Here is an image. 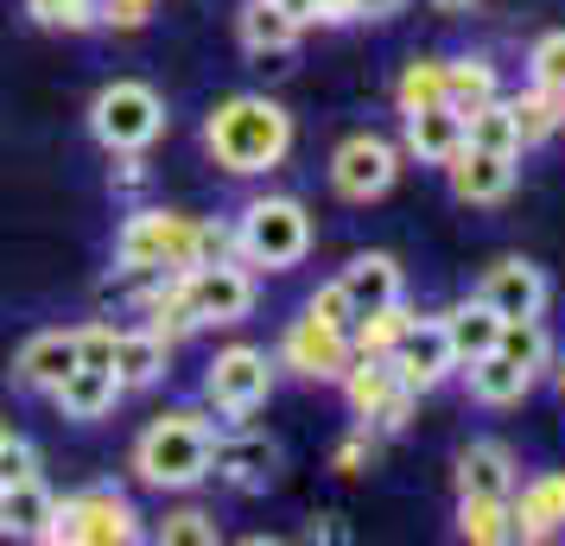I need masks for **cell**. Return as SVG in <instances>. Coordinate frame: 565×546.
<instances>
[{
  "label": "cell",
  "instance_id": "cell-1",
  "mask_svg": "<svg viewBox=\"0 0 565 546\" xmlns=\"http://www.w3.org/2000/svg\"><path fill=\"white\" fill-rule=\"evenodd\" d=\"M204 147L223 172L260 179V172L286 165V153H292V115L280 103H267V96H230V103L210 108Z\"/></svg>",
  "mask_w": 565,
  "mask_h": 546
},
{
  "label": "cell",
  "instance_id": "cell-2",
  "mask_svg": "<svg viewBox=\"0 0 565 546\" xmlns=\"http://www.w3.org/2000/svg\"><path fill=\"white\" fill-rule=\"evenodd\" d=\"M210 445H216L210 419L198 407H172L134 439V477L147 490H198L210 477Z\"/></svg>",
  "mask_w": 565,
  "mask_h": 546
},
{
  "label": "cell",
  "instance_id": "cell-3",
  "mask_svg": "<svg viewBox=\"0 0 565 546\" xmlns=\"http://www.w3.org/2000/svg\"><path fill=\"white\" fill-rule=\"evenodd\" d=\"M235 248L248 267H267V274H286L299 267L311 248V216L299 197H255L235 223Z\"/></svg>",
  "mask_w": 565,
  "mask_h": 546
},
{
  "label": "cell",
  "instance_id": "cell-4",
  "mask_svg": "<svg viewBox=\"0 0 565 546\" xmlns=\"http://www.w3.org/2000/svg\"><path fill=\"white\" fill-rule=\"evenodd\" d=\"M89 133L103 140L108 153H147L159 133H166V103H159V89L140 83V77H115L108 89H96V103H89Z\"/></svg>",
  "mask_w": 565,
  "mask_h": 546
},
{
  "label": "cell",
  "instance_id": "cell-5",
  "mask_svg": "<svg viewBox=\"0 0 565 546\" xmlns=\"http://www.w3.org/2000/svg\"><path fill=\"white\" fill-rule=\"evenodd\" d=\"M115 267L191 274L198 267V216H179V210H140V216H128L121 242H115Z\"/></svg>",
  "mask_w": 565,
  "mask_h": 546
},
{
  "label": "cell",
  "instance_id": "cell-6",
  "mask_svg": "<svg viewBox=\"0 0 565 546\" xmlns=\"http://www.w3.org/2000/svg\"><path fill=\"white\" fill-rule=\"evenodd\" d=\"M45 540H71V546H128L140 540V515L121 490H83L71 502H52Z\"/></svg>",
  "mask_w": 565,
  "mask_h": 546
},
{
  "label": "cell",
  "instance_id": "cell-7",
  "mask_svg": "<svg viewBox=\"0 0 565 546\" xmlns=\"http://www.w3.org/2000/svg\"><path fill=\"white\" fill-rule=\"evenodd\" d=\"M343 400H350V414L369 432H401L419 394L394 375V356H350V368H343Z\"/></svg>",
  "mask_w": 565,
  "mask_h": 546
},
{
  "label": "cell",
  "instance_id": "cell-8",
  "mask_svg": "<svg viewBox=\"0 0 565 546\" xmlns=\"http://www.w3.org/2000/svg\"><path fill=\"white\" fill-rule=\"evenodd\" d=\"M267 394H274V363H267V350H255V343H230L204 368V400L230 419H248L255 407H267Z\"/></svg>",
  "mask_w": 565,
  "mask_h": 546
},
{
  "label": "cell",
  "instance_id": "cell-9",
  "mask_svg": "<svg viewBox=\"0 0 565 546\" xmlns=\"http://www.w3.org/2000/svg\"><path fill=\"white\" fill-rule=\"evenodd\" d=\"M394 179H401V147L382 133H350L331 153V191L343 204H375L394 191Z\"/></svg>",
  "mask_w": 565,
  "mask_h": 546
},
{
  "label": "cell",
  "instance_id": "cell-10",
  "mask_svg": "<svg viewBox=\"0 0 565 546\" xmlns=\"http://www.w3.org/2000/svg\"><path fill=\"white\" fill-rule=\"evenodd\" d=\"M184 299H191L198 324L223 331V324H242V318L255 312V280H248L242 260H204V267L184 274Z\"/></svg>",
  "mask_w": 565,
  "mask_h": 546
},
{
  "label": "cell",
  "instance_id": "cell-11",
  "mask_svg": "<svg viewBox=\"0 0 565 546\" xmlns=\"http://www.w3.org/2000/svg\"><path fill=\"white\" fill-rule=\"evenodd\" d=\"M350 331H337V324H318V318H292L280 338V368L292 375H306V382H343V368H350Z\"/></svg>",
  "mask_w": 565,
  "mask_h": 546
},
{
  "label": "cell",
  "instance_id": "cell-12",
  "mask_svg": "<svg viewBox=\"0 0 565 546\" xmlns=\"http://www.w3.org/2000/svg\"><path fill=\"white\" fill-rule=\"evenodd\" d=\"M210 477L230 483L235 495H260L274 477H280V445L260 439V432H235V439L210 445Z\"/></svg>",
  "mask_w": 565,
  "mask_h": 546
},
{
  "label": "cell",
  "instance_id": "cell-13",
  "mask_svg": "<svg viewBox=\"0 0 565 546\" xmlns=\"http://www.w3.org/2000/svg\"><path fill=\"white\" fill-rule=\"evenodd\" d=\"M451 368H458V356H451V338H445V318H413L407 338L394 343V375L413 394H433Z\"/></svg>",
  "mask_w": 565,
  "mask_h": 546
},
{
  "label": "cell",
  "instance_id": "cell-14",
  "mask_svg": "<svg viewBox=\"0 0 565 546\" xmlns=\"http://www.w3.org/2000/svg\"><path fill=\"white\" fill-rule=\"evenodd\" d=\"M546 274H540L534 260H521V255H509V260H495L483 274V287H477V299H483L495 318H540L546 312Z\"/></svg>",
  "mask_w": 565,
  "mask_h": 546
},
{
  "label": "cell",
  "instance_id": "cell-15",
  "mask_svg": "<svg viewBox=\"0 0 565 546\" xmlns=\"http://www.w3.org/2000/svg\"><path fill=\"white\" fill-rule=\"evenodd\" d=\"M235 32H242V52L255 57V64H286L292 45H299V32H306V20L286 13L280 0H248Z\"/></svg>",
  "mask_w": 565,
  "mask_h": 546
},
{
  "label": "cell",
  "instance_id": "cell-16",
  "mask_svg": "<svg viewBox=\"0 0 565 546\" xmlns=\"http://www.w3.org/2000/svg\"><path fill=\"white\" fill-rule=\"evenodd\" d=\"M514 508V540H553L565 527V470H540L509 495Z\"/></svg>",
  "mask_w": 565,
  "mask_h": 546
},
{
  "label": "cell",
  "instance_id": "cell-17",
  "mask_svg": "<svg viewBox=\"0 0 565 546\" xmlns=\"http://www.w3.org/2000/svg\"><path fill=\"white\" fill-rule=\"evenodd\" d=\"M445 179H451L458 204H502L514 191V159L483 153V147H458V159L445 165Z\"/></svg>",
  "mask_w": 565,
  "mask_h": 546
},
{
  "label": "cell",
  "instance_id": "cell-18",
  "mask_svg": "<svg viewBox=\"0 0 565 546\" xmlns=\"http://www.w3.org/2000/svg\"><path fill=\"white\" fill-rule=\"evenodd\" d=\"M71 368H77V331H39V338H26L20 356H13V382L52 394Z\"/></svg>",
  "mask_w": 565,
  "mask_h": 546
},
{
  "label": "cell",
  "instance_id": "cell-19",
  "mask_svg": "<svg viewBox=\"0 0 565 546\" xmlns=\"http://www.w3.org/2000/svg\"><path fill=\"white\" fill-rule=\"evenodd\" d=\"M108 368H115L121 394H128V388H153L159 375L172 368V343L159 338V331H147V324L115 331V356H108Z\"/></svg>",
  "mask_w": 565,
  "mask_h": 546
},
{
  "label": "cell",
  "instance_id": "cell-20",
  "mask_svg": "<svg viewBox=\"0 0 565 546\" xmlns=\"http://www.w3.org/2000/svg\"><path fill=\"white\" fill-rule=\"evenodd\" d=\"M521 470L502 439H470L458 451V495H514Z\"/></svg>",
  "mask_w": 565,
  "mask_h": 546
},
{
  "label": "cell",
  "instance_id": "cell-21",
  "mask_svg": "<svg viewBox=\"0 0 565 546\" xmlns=\"http://www.w3.org/2000/svg\"><path fill=\"white\" fill-rule=\"evenodd\" d=\"M463 147V115L458 108H407V153L419 159V165H451Z\"/></svg>",
  "mask_w": 565,
  "mask_h": 546
},
{
  "label": "cell",
  "instance_id": "cell-22",
  "mask_svg": "<svg viewBox=\"0 0 565 546\" xmlns=\"http://www.w3.org/2000/svg\"><path fill=\"white\" fill-rule=\"evenodd\" d=\"M463 375H470V400H477V407H521L527 388H534V368L509 363L502 350H489V356H477V363H463Z\"/></svg>",
  "mask_w": 565,
  "mask_h": 546
},
{
  "label": "cell",
  "instance_id": "cell-23",
  "mask_svg": "<svg viewBox=\"0 0 565 546\" xmlns=\"http://www.w3.org/2000/svg\"><path fill=\"white\" fill-rule=\"evenodd\" d=\"M52 394H57V407H64V419H103V414H115V400H121V382H115V368L77 363Z\"/></svg>",
  "mask_w": 565,
  "mask_h": 546
},
{
  "label": "cell",
  "instance_id": "cell-24",
  "mask_svg": "<svg viewBox=\"0 0 565 546\" xmlns=\"http://www.w3.org/2000/svg\"><path fill=\"white\" fill-rule=\"evenodd\" d=\"M337 287L350 292V312H375V306L401 299V267H394V255H356L337 274Z\"/></svg>",
  "mask_w": 565,
  "mask_h": 546
},
{
  "label": "cell",
  "instance_id": "cell-25",
  "mask_svg": "<svg viewBox=\"0 0 565 546\" xmlns=\"http://www.w3.org/2000/svg\"><path fill=\"white\" fill-rule=\"evenodd\" d=\"M52 502L57 495L26 477V483H7L0 490V534H13V540H45V521H52Z\"/></svg>",
  "mask_w": 565,
  "mask_h": 546
},
{
  "label": "cell",
  "instance_id": "cell-26",
  "mask_svg": "<svg viewBox=\"0 0 565 546\" xmlns=\"http://www.w3.org/2000/svg\"><path fill=\"white\" fill-rule=\"evenodd\" d=\"M445 338H451V356H458V368H463V363H477V356L495 350L502 318L489 312L483 299H470V306H451V312H445Z\"/></svg>",
  "mask_w": 565,
  "mask_h": 546
},
{
  "label": "cell",
  "instance_id": "cell-27",
  "mask_svg": "<svg viewBox=\"0 0 565 546\" xmlns=\"http://www.w3.org/2000/svg\"><path fill=\"white\" fill-rule=\"evenodd\" d=\"M495 96H502V77H495L489 57H445V108L470 115V108L495 103Z\"/></svg>",
  "mask_w": 565,
  "mask_h": 546
},
{
  "label": "cell",
  "instance_id": "cell-28",
  "mask_svg": "<svg viewBox=\"0 0 565 546\" xmlns=\"http://www.w3.org/2000/svg\"><path fill=\"white\" fill-rule=\"evenodd\" d=\"M458 534L477 546H509L514 540V508L509 495H463L458 502Z\"/></svg>",
  "mask_w": 565,
  "mask_h": 546
},
{
  "label": "cell",
  "instance_id": "cell-29",
  "mask_svg": "<svg viewBox=\"0 0 565 546\" xmlns=\"http://www.w3.org/2000/svg\"><path fill=\"white\" fill-rule=\"evenodd\" d=\"M413 312L394 299V306H375V312H356L350 318V350L356 356H394V343L407 338Z\"/></svg>",
  "mask_w": 565,
  "mask_h": 546
},
{
  "label": "cell",
  "instance_id": "cell-30",
  "mask_svg": "<svg viewBox=\"0 0 565 546\" xmlns=\"http://www.w3.org/2000/svg\"><path fill=\"white\" fill-rule=\"evenodd\" d=\"M514 115V133H521V147H540V140H553L559 133V96L553 89H540V83H527V89H514V96H502Z\"/></svg>",
  "mask_w": 565,
  "mask_h": 546
},
{
  "label": "cell",
  "instance_id": "cell-31",
  "mask_svg": "<svg viewBox=\"0 0 565 546\" xmlns=\"http://www.w3.org/2000/svg\"><path fill=\"white\" fill-rule=\"evenodd\" d=\"M463 147H483V153L521 159V133H514V115H509V103H502V96L463 115Z\"/></svg>",
  "mask_w": 565,
  "mask_h": 546
},
{
  "label": "cell",
  "instance_id": "cell-32",
  "mask_svg": "<svg viewBox=\"0 0 565 546\" xmlns=\"http://www.w3.org/2000/svg\"><path fill=\"white\" fill-rule=\"evenodd\" d=\"M495 350H502L509 363L534 368V375L553 363V338H546V324H540V318H502V338H495Z\"/></svg>",
  "mask_w": 565,
  "mask_h": 546
},
{
  "label": "cell",
  "instance_id": "cell-33",
  "mask_svg": "<svg viewBox=\"0 0 565 546\" xmlns=\"http://www.w3.org/2000/svg\"><path fill=\"white\" fill-rule=\"evenodd\" d=\"M394 103H401V115L445 103V57H413L407 71H401V83H394Z\"/></svg>",
  "mask_w": 565,
  "mask_h": 546
},
{
  "label": "cell",
  "instance_id": "cell-34",
  "mask_svg": "<svg viewBox=\"0 0 565 546\" xmlns=\"http://www.w3.org/2000/svg\"><path fill=\"white\" fill-rule=\"evenodd\" d=\"M153 534H159V540H172V546H216V540H223V534H216V521H210L204 508H172Z\"/></svg>",
  "mask_w": 565,
  "mask_h": 546
},
{
  "label": "cell",
  "instance_id": "cell-35",
  "mask_svg": "<svg viewBox=\"0 0 565 546\" xmlns=\"http://www.w3.org/2000/svg\"><path fill=\"white\" fill-rule=\"evenodd\" d=\"M26 7H32V20H39V26H57V32L103 26V20H96V0H26Z\"/></svg>",
  "mask_w": 565,
  "mask_h": 546
},
{
  "label": "cell",
  "instance_id": "cell-36",
  "mask_svg": "<svg viewBox=\"0 0 565 546\" xmlns=\"http://www.w3.org/2000/svg\"><path fill=\"white\" fill-rule=\"evenodd\" d=\"M527 83L553 89V96L565 89V32H546V39H534V52H527Z\"/></svg>",
  "mask_w": 565,
  "mask_h": 546
},
{
  "label": "cell",
  "instance_id": "cell-37",
  "mask_svg": "<svg viewBox=\"0 0 565 546\" xmlns=\"http://www.w3.org/2000/svg\"><path fill=\"white\" fill-rule=\"evenodd\" d=\"M26 477H39V451L7 432V439H0V490H7V483H26Z\"/></svg>",
  "mask_w": 565,
  "mask_h": 546
},
{
  "label": "cell",
  "instance_id": "cell-38",
  "mask_svg": "<svg viewBox=\"0 0 565 546\" xmlns=\"http://www.w3.org/2000/svg\"><path fill=\"white\" fill-rule=\"evenodd\" d=\"M153 7H159V0H96V20H103V26L134 32V26H147V20H153Z\"/></svg>",
  "mask_w": 565,
  "mask_h": 546
},
{
  "label": "cell",
  "instance_id": "cell-39",
  "mask_svg": "<svg viewBox=\"0 0 565 546\" xmlns=\"http://www.w3.org/2000/svg\"><path fill=\"white\" fill-rule=\"evenodd\" d=\"M306 312L318 318V324H337V331H350V318H356V312H350V292L337 287V280H331V287H318V292H311V306H306Z\"/></svg>",
  "mask_w": 565,
  "mask_h": 546
},
{
  "label": "cell",
  "instance_id": "cell-40",
  "mask_svg": "<svg viewBox=\"0 0 565 546\" xmlns=\"http://www.w3.org/2000/svg\"><path fill=\"white\" fill-rule=\"evenodd\" d=\"M108 356H115V324H83L77 331V363L108 368Z\"/></svg>",
  "mask_w": 565,
  "mask_h": 546
},
{
  "label": "cell",
  "instance_id": "cell-41",
  "mask_svg": "<svg viewBox=\"0 0 565 546\" xmlns=\"http://www.w3.org/2000/svg\"><path fill=\"white\" fill-rule=\"evenodd\" d=\"M369 458H375V432H369V426H356V432H350V439L337 445V458H331V464L343 470V477H356V470L369 464Z\"/></svg>",
  "mask_w": 565,
  "mask_h": 546
},
{
  "label": "cell",
  "instance_id": "cell-42",
  "mask_svg": "<svg viewBox=\"0 0 565 546\" xmlns=\"http://www.w3.org/2000/svg\"><path fill=\"white\" fill-rule=\"evenodd\" d=\"M318 20V26H350L356 13H350V0H311V13H306V26Z\"/></svg>",
  "mask_w": 565,
  "mask_h": 546
},
{
  "label": "cell",
  "instance_id": "cell-43",
  "mask_svg": "<svg viewBox=\"0 0 565 546\" xmlns=\"http://www.w3.org/2000/svg\"><path fill=\"white\" fill-rule=\"evenodd\" d=\"M401 7H407V0H350V13H356V20H394Z\"/></svg>",
  "mask_w": 565,
  "mask_h": 546
},
{
  "label": "cell",
  "instance_id": "cell-44",
  "mask_svg": "<svg viewBox=\"0 0 565 546\" xmlns=\"http://www.w3.org/2000/svg\"><path fill=\"white\" fill-rule=\"evenodd\" d=\"M433 7H445V13H463V7H477V0H433Z\"/></svg>",
  "mask_w": 565,
  "mask_h": 546
},
{
  "label": "cell",
  "instance_id": "cell-45",
  "mask_svg": "<svg viewBox=\"0 0 565 546\" xmlns=\"http://www.w3.org/2000/svg\"><path fill=\"white\" fill-rule=\"evenodd\" d=\"M559 128H565V89H559Z\"/></svg>",
  "mask_w": 565,
  "mask_h": 546
},
{
  "label": "cell",
  "instance_id": "cell-46",
  "mask_svg": "<svg viewBox=\"0 0 565 546\" xmlns=\"http://www.w3.org/2000/svg\"><path fill=\"white\" fill-rule=\"evenodd\" d=\"M559 394H565V363H559Z\"/></svg>",
  "mask_w": 565,
  "mask_h": 546
},
{
  "label": "cell",
  "instance_id": "cell-47",
  "mask_svg": "<svg viewBox=\"0 0 565 546\" xmlns=\"http://www.w3.org/2000/svg\"><path fill=\"white\" fill-rule=\"evenodd\" d=\"M0 439H7V426H0Z\"/></svg>",
  "mask_w": 565,
  "mask_h": 546
}]
</instances>
